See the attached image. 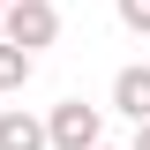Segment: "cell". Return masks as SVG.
Wrapping results in <instances>:
<instances>
[{
    "instance_id": "cell-4",
    "label": "cell",
    "mask_w": 150,
    "mask_h": 150,
    "mask_svg": "<svg viewBox=\"0 0 150 150\" xmlns=\"http://www.w3.org/2000/svg\"><path fill=\"white\" fill-rule=\"evenodd\" d=\"M112 105L128 112V120H150V68H143V60L112 75Z\"/></svg>"
},
{
    "instance_id": "cell-8",
    "label": "cell",
    "mask_w": 150,
    "mask_h": 150,
    "mask_svg": "<svg viewBox=\"0 0 150 150\" xmlns=\"http://www.w3.org/2000/svg\"><path fill=\"white\" fill-rule=\"evenodd\" d=\"M98 150H112V143H98Z\"/></svg>"
},
{
    "instance_id": "cell-2",
    "label": "cell",
    "mask_w": 150,
    "mask_h": 150,
    "mask_svg": "<svg viewBox=\"0 0 150 150\" xmlns=\"http://www.w3.org/2000/svg\"><path fill=\"white\" fill-rule=\"evenodd\" d=\"M105 120H98V105H83V98H60L53 112H45V150H98L105 143Z\"/></svg>"
},
{
    "instance_id": "cell-9",
    "label": "cell",
    "mask_w": 150,
    "mask_h": 150,
    "mask_svg": "<svg viewBox=\"0 0 150 150\" xmlns=\"http://www.w3.org/2000/svg\"><path fill=\"white\" fill-rule=\"evenodd\" d=\"M0 8H8V0H0Z\"/></svg>"
},
{
    "instance_id": "cell-5",
    "label": "cell",
    "mask_w": 150,
    "mask_h": 150,
    "mask_svg": "<svg viewBox=\"0 0 150 150\" xmlns=\"http://www.w3.org/2000/svg\"><path fill=\"white\" fill-rule=\"evenodd\" d=\"M30 68H38V60L23 53V45H8V38H0V98L23 90V83H30Z\"/></svg>"
},
{
    "instance_id": "cell-3",
    "label": "cell",
    "mask_w": 150,
    "mask_h": 150,
    "mask_svg": "<svg viewBox=\"0 0 150 150\" xmlns=\"http://www.w3.org/2000/svg\"><path fill=\"white\" fill-rule=\"evenodd\" d=\"M0 150H45V120L23 105H0Z\"/></svg>"
},
{
    "instance_id": "cell-7",
    "label": "cell",
    "mask_w": 150,
    "mask_h": 150,
    "mask_svg": "<svg viewBox=\"0 0 150 150\" xmlns=\"http://www.w3.org/2000/svg\"><path fill=\"white\" fill-rule=\"evenodd\" d=\"M128 150H150V120H135V143H128Z\"/></svg>"
},
{
    "instance_id": "cell-6",
    "label": "cell",
    "mask_w": 150,
    "mask_h": 150,
    "mask_svg": "<svg viewBox=\"0 0 150 150\" xmlns=\"http://www.w3.org/2000/svg\"><path fill=\"white\" fill-rule=\"evenodd\" d=\"M120 23H128V30H143V38H150V0H120Z\"/></svg>"
},
{
    "instance_id": "cell-1",
    "label": "cell",
    "mask_w": 150,
    "mask_h": 150,
    "mask_svg": "<svg viewBox=\"0 0 150 150\" xmlns=\"http://www.w3.org/2000/svg\"><path fill=\"white\" fill-rule=\"evenodd\" d=\"M0 38H8V45H23V53L38 60V45H53V38H60L53 0H8V8H0Z\"/></svg>"
}]
</instances>
